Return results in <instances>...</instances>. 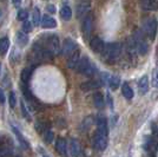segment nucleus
Here are the masks:
<instances>
[{
  "instance_id": "nucleus-1",
  "label": "nucleus",
  "mask_w": 158,
  "mask_h": 157,
  "mask_svg": "<svg viewBox=\"0 0 158 157\" xmlns=\"http://www.w3.org/2000/svg\"><path fill=\"white\" fill-rule=\"evenodd\" d=\"M35 44L39 45L40 47L47 50L52 56L58 54L60 51L59 38H58V36H56V34H50V36H47L45 39H41L39 43H35Z\"/></svg>"
},
{
  "instance_id": "nucleus-2",
  "label": "nucleus",
  "mask_w": 158,
  "mask_h": 157,
  "mask_svg": "<svg viewBox=\"0 0 158 157\" xmlns=\"http://www.w3.org/2000/svg\"><path fill=\"white\" fill-rule=\"evenodd\" d=\"M103 56L107 63H114L117 62L118 58L120 57V53H122V46L119 43H111L109 45H106L103 50Z\"/></svg>"
},
{
  "instance_id": "nucleus-3",
  "label": "nucleus",
  "mask_w": 158,
  "mask_h": 157,
  "mask_svg": "<svg viewBox=\"0 0 158 157\" xmlns=\"http://www.w3.org/2000/svg\"><path fill=\"white\" fill-rule=\"evenodd\" d=\"M143 30H144L145 34L148 36V38L150 40H153L156 34H157L158 30V21L155 17H150L146 18L144 23H143Z\"/></svg>"
},
{
  "instance_id": "nucleus-4",
  "label": "nucleus",
  "mask_w": 158,
  "mask_h": 157,
  "mask_svg": "<svg viewBox=\"0 0 158 157\" xmlns=\"http://www.w3.org/2000/svg\"><path fill=\"white\" fill-rule=\"evenodd\" d=\"M132 38H133L135 43H136V46H137V52H138L139 54H142V56L146 54L148 51H149V44L146 43L143 32L137 30V31L135 32Z\"/></svg>"
},
{
  "instance_id": "nucleus-5",
  "label": "nucleus",
  "mask_w": 158,
  "mask_h": 157,
  "mask_svg": "<svg viewBox=\"0 0 158 157\" xmlns=\"http://www.w3.org/2000/svg\"><path fill=\"white\" fill-rule=\"evenodd\" d=\"M107 131H99L97 130L93 136V146L98 151L104 150L107 146Z\"/></svg>"
},
{
  "instance_id": "nucleus-6",
  "label": "nucleus",
  "mask_w": 158,
  "mask_h": 157,
  "mask_svg": "<svg viewBox=\"0 0 158 157\" xmlns=\"http://www.w3.org/2000/svg\"><path fill=\"white\" fill-rule=\"evenodd\" d=\"M93 28V17L92 14H87L84 20H83V34H84V38L89 39L91 37V33H92Z\"/></svg>"
},
{
  "instance_id": "nucleus-7",
  "label": "nucleus",
  "mask_w": 158,
  "mask_h": 157,
  "mask_svg": "<svg viewBox=\"0 0 158 157\" xmlns=\"http://www.w3.org/2000/svg\"><path fill=\"white\" fill-rule=\"evenodd\" d=\"M77 50V45L71 38H66L64 40V44L61 46V54L64 57H70L74 51Z\"/></svg>"
},
{
  "instance_id": "nucleus-8",
  "label": "nucleus",
  "mask_w": 158,
  "mask_h": 157,
  "mask_svg": "<svg viewBox=\"0 0 158 157\" xmlns=\"http://www.w3.org/2000/svg\"><path fill=\"white\" fill-rule=\"evenodd\" d=\"M90 47H91V50H92L93 52L102 53L103 50H104V47H105V44H104V41H103L102 38L93 37L92 39L90 40Z\"/></svg>"
},
{
  "instance_id": "nucleus-9",
  "label": "nucleus",
  "mask_w": 158,
  "mask_h": 157,
  "mask_svg": "<svg viewBox=\"0 0 158 157\" xmlns=\"http://www.w3.org/2000/svg\"><path fill=\"white\" fill-rule=\"evenodd\" d=\"M156 145H157V142H156V138L153 136H146L144 139V149L148 154L150 155H153L155 151H156Z\"/></svg>"
},
{
  "instance_id": "nucleus-10",
  "label": "nucleus",
  "mask_w": 158,
  "mask_h": 157,
  "mask_svg": "<svg viewBox=\"0 0 158 157\" xmlns=\"http://www.w3.org/2000/svg\"><path fill=\"white\" fill-rule=\"evenodd\" d=\"M99 86H102V82L100 79H91V80H87V82H84L81 85H80V89L83 91H91V90H96L98 89Z\"/></svg>"
},
{
  "instance_id": "nucleus-11",
  "label": "nucleus",
  "mask_w": 158,
  "mask_h": 157,
  "mask_svg": "<svg viewBox=\"0 0 158 157\" xmlns=\"http://www.w3.org/2000/svg\"><path fill=\"white\" fill-rule=\"evenodd\" d=\"M23 92H24V96H25V98L28 100V103H30V105H32L33 108H35V109H38V108H40V104L39 102L35 99V97L32 95V92L30 91L28 89H27L26 86H23Z\"/></svg>"
},
{
  "instance_id": "nucleus-12",
  "label": "nucleus",
  "mask_w": 158,
  "mask_h": 157,
  "mask_svg": "<svg viewBox=\"0 0 158 157\" xmlns=\"http://www.w3.org/2000/svg\"><path fill=\"white\" fill-rule=\"evenodd\" d=\"M79 60H80V51L77 49L67 59V67L69 69H76V66L79 63Z\"/></svg>"
},
{
  "instance_id": "nucleus-13",
  "label": "nucleus",
  "mask_w": 158,
  "mask_h": 157,
  "mask_svg": "<svg viewBox=\"0 0 158 157\" xmlns=\"http://www.w3.org/2000/svg\"><path fill=\"white\" fill-rule=\"evenodd\" d=\"M56 150L58 151L61 157H66L67 156V148H66V141L64 138L59 137L56 142Z\"/></svg>"
},
{
  "instance_id": "nucleus-14",
  "label": "nucleus",
  "mask_w": 158,
  "mask_h": 157,
  "mask_svg": "<svg viewBox=\"0 0 158 157\" xmlns=\"http://www.w3.org/2000/svg\"><path fill=\"white\" fill-rule=\"evenodd\" d=\"M81 154V148H80V143L77 139H71L70 142V155L72 157H79Z\"/></svg>"
},
{
  "instance_id": "nucleus-15",
  "label": "nucleus",
  "mask_w": 158,
  "mask_h": 157,
  "mask_svg": "<svg viewBox=\"0 0 158 157\" xmlns=\"http://www.w3.org/2000/svg\"><path fill=\"white\" fill-rule=\"evenodd\" d=\"M90 11V2H79L77 5V17L85 18Z\"/></svg>"
},
{
  "instance_id": "nucleus-16",
  "label": "nucleus",
  "mask_w": 158,
  "mask_h": 157,
  "mask_svg": "<svg viewBox=\"0 0 158 157\" xmlns=\"http://www.w3.org/2000/svg\"><path fill=\"white\" fill-rule=\"evenodd\" d=\"M40 25L44 28H54L57 26V21L53 19L52 17L45 14L43 18H41V21H40Z\"/></svg>"
},
{
  "instance_id": "nucleus-17",
  "label": "nucleus",
  "mask_w": 158,
  "mask_h": 157,
  "mask_svg": "<svg viewBox=\"0 0 158 157\" xmlns=\"http://www.w3.org/2000/svg\"><path fill=\"white\" fill-rule=\"evenodd\" d=\"M140 7L144 11H157L158 1H156V0H144V1L140 2Z\"/></svg>"
},
{
  "instance_id": "nucleus-18",
  "label": "nucleus",
  "mask_w": 158,
  "mask_h": 157,
  "mask_svg": "<svg viewBox=\"0 0 158 157\" xmlns=\"http://www.w3.org/2000/svg\"><path fill=\"white\" fill-rule=\"evenodd\" d=\"M90 65H91L90 59L87 58V57H83V58H80L79 63L77 64V66H76V71L78 72V73H81V74H83L84 71H85Z\"/></svg>"
},
{
  "instance_id": "nucleus-19",
  "label": "nucleus",
  "mask_w": 158,
  "mask_h": 157,
  "mask_svg": "<svg viewBox=\"0 0 158 157\" xmlns=\"http://www.w3.org/2000/svg\"><path fill=\"white\" fill-rule=\"evenodd\" d=\"M138 91L140 95H145L146 92L149 91V78H148V76H143L142 78L139 79Z\"/></svg>"
},
{
  "instance_id": "nucleus-20",
  "label": "nucleus",
  "mask_w": 158,
  "mask_h": 157,
  "mask_svg": "<svg viewBox=\"0 0 158 157\" xmlns=\"http://www.w3.org/2000/svg\"><path fill=\"white\" fill-rule=\"evenodd\" d=\"M12 130H13V132L15 134L17 138L19 139V143L21 144V146H23L24 149H30V144H28V142L26 141V138L21 135V132L19 131V129H17L14 125H12Z\"/></svg>"
},
{
  "instance_id": "nucleus-21",
  "label": "nucleus",
  "mask_w": 158,
  "mask_h": 157,
  "mask_svg": "<svg viewBox=\"0 0 158 157\" xmlns=\"http://www.w3.org/2000/svg\"><path fill=\"white\" fill-rule=\"evenodd\" d=\"M126 51L127 53L131 56V57H135L136 56V52H137V46H136V43L132 37H130L129 39L126 40Z\"/></svg>"
},
{
  "instance_id": "nucleus-22",
  "label": "nucleus",
  "mask_w": 158,
  "mask_h": 157,
  "mask_svg": "<svg viewBox=\"0 0 158 157\" xmlns=\"http://www.w3.org/2000/svg\"><path fill=\"white\" fill-rule=\"evenodd\" d=\"M32 72H33V67H25L21 73H20V78H21V82L24 84H27L30 80H31V77H32Z\"/></svg>"
},
{
  "instance_id": "nucleus-23",
  "label": "nucleus",
  "mask_w": 158,
  "mask_h": 157,
  "mask_svg": "<svg viewBox=\"0 0 158 157\" xmlns=\"http://www.w3.org/2000/svg\"><path fill=\"white\" fill-rule=\"evenodd\" d=\"M93 104L97 109H103L105 106V102H104V97L100 92H96L93 95Z\"/></svg>"
},
{
  "instance_id": "nucleus-24",
  "label": "nucleus",
  "mask_w": 158,
  "mask_h": 157,
  "mask_svg": "<svg viewBox=\"0 0 158 157\" xmlns=\"http://www.w3.org/2000/svg\"><path fill=\"white\" fill-rule=\"evenodd\" d=\"M34 128H35L37 132H39V134H44L46 130H48V124H47L46 121L39 119V121H37V122H35Z\"/></svg>"
},
{
  "instance_id": "nucleus-25",
  "label": "nucleus",
  "mask_w": 158,
  "mask_h": 157,
  "mask_svg": "<svg viewBox=\"0 0 158 157\" xmlns=\"http://www.w3.org/2000/svg\"><path fill=\"white\" fill-rule=\"evenodd\" d=\"M10 49V40L7 37H4V38H0V54L1 56H5L6 52Z\"/></svg>"
},
{
  "instance_id": "nucleus-26",
  "label": "nucleus",
  "mask_w": 158,
  "mask_h": 157,
  "mask_svg": "<svg viewBox=\"0 0 158 157\" xmlns=\"http://www.w3.org/2000/svg\"><path fill=\"white\" fill-rule=\"evenodd\" d=\"M60 17L64 20H70L71 17H72V10L71 7L67 6V5H64V6L60 8Z\"/></svg>"
},
{
  "instance_id": "nucleus-27",
  "label": "nucleus",
  "mask_w": 158,
  "mask_h": 157,
  "mask_svg": "<svg viewBox=\"0 0 158 157\" xmlns=\"http://www.w3.org/2000/svg\"><path fill=\"white\" fill-rule=\"evenodd\" d=\"M119 83H120V78L117 74H112V76L109 77V85H110L112 90H116L119 86Z\"/></svg>"
},
{
  "instance_id": "nucleus-28",
  "label": "nucleus",
  "mask_w": 158,
  "mask_h": 157,
  "mask_svg": "<svg viewBox=\"0 0 158 157\" xmlns=\"http://www.w3.org/2000/svg\"><path fill=\"white\" fill-rule=\"evenodd\" d=\"M122 93H123V96L125 97L126 99H131L133 97V91H132V89L130 87L129 84H123L122 86Z\"/></svg>"
},
{
  "instance_id": "nucleus-29",
  "label": "nucleus",
  "mask_w": 158,
  "mask_h": 157,
  "mask_svg": "<svg viewBox=\"0 0 158 157\" xmlns=\"http://www.w3.org/2000/svg\"><path fill=\"white\" fill-rule=\"evenodd\" d=\"M17 43L20 46H25L28 43V38L24 32H18L17 33Z\"/></svg>"
},
{
  "instance_id": "nucleus-30",
  "label": "nucleus",
  "mask_w": 158,
  "mask_h": 157,
  "mask_svg": "<svg viewBox=\"0 0 158 157\" xmlns=\"http://www.w3.org/2000/svg\"><path fill=\"white\" fill-rule=\"evenodd\" d=\"M32 21L33 24L35 25V26H38L40 24V21H41V15H40V11L39 8H34L33 10V13H32Z\"/></svg>"
},
{
  "instance_id": "nucleus-31",
  "label": "nucleus",
  "mask_w": 158,
  "mask_h": 157,
  "mask_svg": "<svg viewBox=\"0 0 158 157\" xmlns=\"http://www.w3.org/2000/svg\"><path fill=\"white\" fill-rule=\"evenodd\" d=\"M10 154H11V148L6 142H4L0 145V157H6Z\"/></svg>"
},
{
  "instance_id": "nucleus-32",
  "label": "nucleus",
  "mask_w": 158,
  "mask_h": 157,
  "mask_svg": "<svg viewBox=\"0 0 158 157\" xmlns=\"http://www.w3.org/2000/svg\"><path fill=\"white\" fill-rule=\"evenodd\" d=\"M53 138H54V134L52 132V130H46L44 132V141H45V143L50 144L53 142Z\"/></svg>"
},
{
  "instance_id": "nucleus-33",
  "label": "nucleus",
  "mask_w": 158,
  "mask_h": 157,
  "mask_svg": "<svg viewBox=\"0 0 158 157\" xmlns=\"http://www.w3.org/2000/svg\"><path fill=\"white\" fill-rule=\"evenodd\" d=\"M17 18L20 21H26L27 18H28V12L26 10H19V12L17 14Z\"/></svg>"
},
{
  "instance_id": "nucleus-34",
  "label": "nucleus",
  "mask_w": 158,
  "mask_h": 157,
  "mask_svg": "<svg viewBox=\"0 0 158 157\" xmlns=\"http://www.w3.org/2000/svg\"><path fill=\"white\" fill-rule=\"evenodd\" d=\"M8 103H10V106L14 109L15 108V105H17V96H15V93L13 91L10 92V96H8Z\"/></svg>"
},
{
  "instance_id": "nucleus-35",
  "label": "nucleus",
  "mask_w": 158,
  "mask_h": 157,
  "mask_svg": "<svg viewBox=\"0 0 158 157\" xmlns=\"http://www.w3.org/2000/svg\"><path fill=\"white\" fill-rule=\"evenodd\" d=\"M94 73H96V66L93 65V64H91V65L89 66L85 71H84V73H83V74H84V76H86V77H92Z\"/></svg>"
},
{
  "instance_id": "nucleus-36",
  "label": "nucleus",
  "mask_w": 158,
  "mask_h": 157,
  "mask_svg": "<svg viewBox=\"0 0 158 157\" xmlns=\"http://www.w3.org/2000/svg\"><path fill=\"white\" fill-rule=\"evenodd\" d=\"M31 31H32V23L28 21V20L24 21L23 23V32L26 34V33H30Z\"/></svg>"
},
{
  "instance_id": "nucleus-37",
  "label": "nucleus",
  "mask_w": 158,
  "mask_h": 157,
  "mask_svg": "<svg viewBox=\"0 0 158 157\" xmlns=\"http://www.w3.org/2000/svg\"><path fill=\"white\" fill-rule=\"evenodd\" d=\"M20 106H21V112H23V116L26 118V119H28V121H31V115H30V112H28V110L26 109V105H25V103L21 100V104H20Z\"/></svg>"
},
{
  "instance_id": "nucleus-38",
  "label": "nucleus",
  "mask_w": 158,
  "mask_h": 157,
  "mask_svg": "<svg viewBox=\"0 0 158 157\" xmlns=\"http://www.w3.org/2000/svg\"><path fill=\"white\" fill-rule=\"evenodd\" d=\"M46 10H47V12H50V13H54L56 12V7H54V5H52V4H48L46 6Z\"/></svg>"
},
{
  "instance_id": "nucleus-39",
  "label": "nucleus",
  "mask_w": 158,
  "mask_h": 157,
  "mask_svg": "<svg viewBox=\"0 0 158 157\" xmlns=\"http://www.w3.org/2000/svg\"><path fill=\"white\" fill-rule=\"evenodd\" d=\"M5 93H4V90L0 89V103H5Z\"/></svg>"
},
{
  "instance_id": "nucleus-40",
  "label": "nucleus",
  "mask_w": 158,
  "mask_h": 157,
  "mask_svg": "<svg viewBox=\"0 0 158 157\" xmlns=\"http://www.w3.org/2000/svg\"><path fill=\"white\" fill-rule=\"evenodd\" d=\"M39 154L41 157H50V155H47V152L43 148H39Z\"/></svg>"
},
{
  "instance_id": "nucleus-41",
  "label": "nucleus",
  "mask_w": 158,
  "mask_h": 157,
  "mask_svg": "<svg viewBox=\"0 0 158 157\" xmlns=\"http://www.w3.org/2000/svg\"><path fill=\"white\" fill-rule=\"evenodd\" d=\"M153 82H155V85L158 87V73H157V76H156V78L153 79Z\"/></svg>"
},
{
  "instance_id": "nucleus-42",
  "label": "nucleus",
  "mask_w": 158,
  "mask_h": 157,
  "mask_svg": "<svg viewBox=\"0 0 158 157\" xmlns=\"http://www.w3.org/2000/svg\"><path fill=\"white\" fill-rule=\"evenodd\" d=\"M0 72H1V64H0Z\"/></svg>"
},
{
  "instance_id": "nucleus-43",
  "label": "nucleus",
  "mask_w": 158,
  "mask_h": 157,
  "mask_svg": "<svg viewBox=\"0 0 158 157\" xmlns=\"http://www.w3.org/2000/svg\"><path fill=\"white\" fill-rule=\"evenodd\" d=\"M0 17H1V11H0Z\"/></svg>"
},
{
  "instance_id": "nucleus-44",
  "label": "nucleus",
  "mask_w": 158,
  "mask_h": 157,
  "mask_svg": "<svg viewBox=\"0 0 158 157\" xmlns=\"http://www.w3.org/2000/svg\"><path fill=\"white\" fill-rule=\"evenodd\" d=\"M17 157H21V156H17Z\"/></svg>"
}]
</instances>
